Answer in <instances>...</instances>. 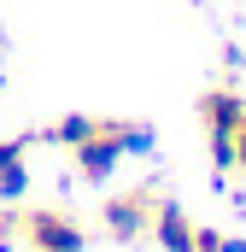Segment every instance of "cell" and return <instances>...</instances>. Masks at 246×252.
Segmentation results:
<instances>
[{
  "mask_svg": "<svg viewBox=\"0 0 246 252\" xmlns=\"http://www.w3.org/2000/svg\"><path fill=\"white\" fill-rule=\"evenodd\" d=\"M223 247V229H211V223H193V252H217Z\"/></svg>",
  "mask_w": 246,
  "mask_h": 252,
  "instance_id": "cell-8",
  "label": "cell"
},
{
  "mask_svg": "<svg viewBox=\"0 0 246 252\" xmlns=\"http://www.w3.org/2000/svg\"><path fill=\"white\" fill-rule=\"evenodd\" d=\"M18 241L30 252H82L88 235L82 223L64 211V205H35V211H18Z\"/></svg>",
  "mask_w": 246,
  "mask_h": 252,
  "instance_id": "cell-3",
  "label": "cell"
},
{
  "mask_svg": "<svg viewBox=\"0 0 246 252\" xmlns=\"http://www.w3.org/2000/svg\"><path fill=\"white\" fill-rule=\"evenodd\" d=\"M217 252H246V241H235V235H223V247Z\"/></svg>",
  "mask_w": 246,
  "mask_h": 252,
  "instance_id": "cell-10",
  "label": "cell"
},
{
  "mask_svg": "<svg viewBox=\"0 0 246 252\" xmlns=\"http://www.w3.org/2000/svg\"><path fill=\"white\" fill-rule=\"evenodd\" d=\"M158 199H164V193H158V188H147V182H141V188L112 193V199L100 205V229H106L112 241H123V247H129V241H141V235L153 229V211H158Z\"/></svg>",
  "mask_w": 246,
  "mask_h": 252,
  "instance_id": "cell-4",
  "label": "cell"
},
{
  "mask_svg": "<svg viewBox=\"0 0 246 252\" xmlns=\"http://www.w3.org/2000/svg\"><path fill=\"white\" fill-rule=\"evenodd\" d=\"M30 135H12V141H0V199H18V193L30 188Z\"/></svg>",
  "mask_w": 246,
  "mask_h": 252,
  "instance_id": "cell-6",
  "label": "cell"
},
{
  "mask_svg": "<svg viewBox=\"0 0 246 252\" xmlns=\"http://www.w3.org/2000/svg\"><path fill=\"white\" fill-rule=\"evenodd\" d=\"M94 124H100V112H70V118H59V124H41L30 141H47V147H76V141H88L94 135Z\"/></svg>",
  "mask_w": 246,
  "mask_h": 252,
  "instance_id": "cell-7",
  "label": "cell"
},
{
  "mask_svg": "<svg viewBox=\"0 0 246 252\" xmlns=\"http://www.w3.org/2000/svg\"><path fill=\"white\" fill-rule=\"evenodd\" d=\"M147 147H153V129H147V124L100 118L88 141H76V147H70V170H76L82 182H106L129 153H147Z\"/></svg>",
  "mask_w": 246,
  "mask_h": 252,
  "instance_id": "cell-1",
  "label": "cell"
},
{
  "mask_svg": "<svg viewBox=\"0 0 246 252\" xmlns=\"http://www.w3.org/2000/svg\"><path fill=\"white\" fill-rule=\"evenodd\" d=\"M153 241L164 252H193V223H187V211L176 199H158V211H153V229H147Z\"/></svg>",
  "mask_w": 246,
  "mask_h": 252,
  "instance_id": "cell-5",
  "label": "cell"
},
{
  "mask_svg": "<svg viewBox=\"0 0 246 252\" xmlns=\"http://www.w3.org/2000/svg\"><path fill=\"white\" fill-rule=\"evenodd\" d=\"M235 170H241V176H246V124L235 129Z\"/></svg>",
  "mask_w": 246,
  "mask_h": 252,
  "instance_id": "cell-9",
  "label": "cell"
},
{
  "mask_svg": "<svg viewBox=\"0 0 246 252\" xmlns=\"http://www.w3.org/2000/svg\"><path fill=\"white\" fill-rule=\"evenodd\" d=\"M199 124L211 135L217 170L229 176V170H235V129L246 124V94L241 88H205V94H199Z\"/></svg>",
  "mask_w": 246,
  "mask_h": 252,
  "instance_id": "cell-2",
  "label": "cell"
}]
</instances>
